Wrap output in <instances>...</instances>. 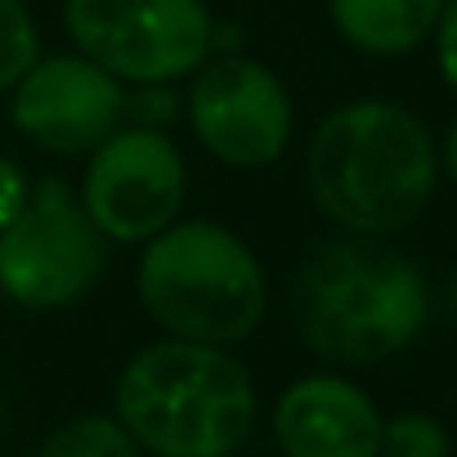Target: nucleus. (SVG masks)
Masks as SVG:
<instances>
[{"label":"nucleus","instance_id":"obj_1","mask_svg":"<svg viewBox=\"0 0 457 457\" xmlns=\"http://www.w3.org/2000/svg\"><path fill=\"white\" fill-rule=\"evenodd\" d=\"M305 175L328 220L377 238L412 224L430 206L439 153L430 130L408 108L359 99L323 117L305 153Z\"/></svg>","mask_w":457,"mask_h":457},{"label":"nucleus","instance_id":"obj_2","mask_svg":"<svg viewBox=\"0 0 457 457\" xmlns=\"http://www.w3.org/2000/svg\"><path fill=\"white\" fill-rule=\"evenodd\" d=\"M117 421L157 457H234L256 421L247 368L202 341H157L117 377Z\"/></svg>","mask_w":457,"mask_h":457},{"label":"nucleus","instance_id":"obj_3","mask_svg":"<svg viewBox=\"0 0 457 457\" xmlns=\"http://www.w3.org/2000/svg\"><path fill=\"white\" fill-rule=\"evenodd\" d=\"M135 292L162 332L202 345L247 341L270 305L256 252L211 220H175L148 238Z\"/></svg>","mask_w":457,"mask_h":457},{"label":"nucleus","instance_id":"obj_4","mask_svg":"<svg viewBox=\"0 0 457 457\" xmlns=\"http://www.w3.org/2000/svg\"><path fill=\"white\" fill-rule=\"evenodd\" d=\"M426 319V278L395 252L368 243H328L301 274L305 345L332 363H381L412 345Z\"/></svg>","mask_w":457,"mask_h":457},{"label":"nucleus","instance_id":"obj_5","mask_svg":"<svg viewBox=\"0 0 457 457\" xmlns=\"http://www.w3.org/2000/svg\"><path fill=\"white\" fill-rule=\"evenodd\" d=\"M108 238L59 175L32 184L23 211L0 228V292L23 310H63L95 292Z\"/></svg>","mask_w":457,"mask_h":457},{"label":"nucleus","instance_id":"obj_6","mask_svg":"<svg viewBox=\"0 0 457 457\" xmlns=\"http://www.w3.org/2000/svg\"><path fill=\"white\" fill-rule=\"evenodd\" d=\"M77 50L126 86H175L215 54V19L202 0H68Z\"/></svg>","mask_w":457,"mask_h":457},{"label":"nucleus","instance_id":"obj_7","mask_svg":"<svg viewBox=\"0 0 457 457\" xmlns=\"http://www.w3.org/2000/svg\"><path fill=\"white\" fill-rule=\"evenodd\" d=\"M184 157L157 126H117L86 166L81 206L108 243H148L184 206Z\"/></svg>","mask_w":457,"mask_h":457},{"label":"nucleus","instance_id":"obj_8","mask_svg":"<svg viewBox=\"0 0 457 457\" xmlns=\"http://www.w3.org/2000/svg\"><path fill=\"white\" fill-rule=\"evenodd\" d=\"M193 139L224 166H270L292 139V95L283 77L256 59L224 54L193 72L188 90Z\"/></svg>","mask_w":457,"mask_h":457},{"label":"nucleus","instance_id":"obj_9","mask_svg":"<svg viewBox=\"0 0 457 457\" xmlns=\"http://www.w3.org/2000/svg\"><path fill=\"white\" fill-rule=\"evenodd\" d=\"M130 90L86 54H54L37 59L10 99V121L23 130L32 144L81 157L95 153L121 121H126Z\"/></svg>","mask_w":457,"mask_h":457},{"label":"nucleus","instance_id":"obj_10","mask_svg":"<svg viewBox=\"0 0 457 457\" xmlns=\"http://www.w3.org/2000/svg\"><path fill=\"white\" fill-rule=\"evenodd\" d=\"M381 412L345 377H301L274 408V435L287 457H381Z\"/></svg>","mask_w":457,"mask_h":457},{"label":"nucleus","instance_id":"obj_11","mask_svg":"<svg viewBox=\"0 0 457 457\" xmlns=\"http://www.w3.org/2000/svg\"><path fill=\"white\" fill-rule=\"evenodd\" d=\"M337 32L363 54H408L417 50L444 10V0H328Z\"/></svg>","mask_w":457,"mask_h":457},{"label":"nucleus","instance_id":"obj_12","mask_svg":"<svg viewBox=\"0 0 457 457\" xmlns=\"http://www.w3.org/2000/svg\"><path fill=\"white\" fill-rule=\"evenodd\" d=\"M37 457H139V444L130 439V430L117 417L104 412H86L72 417L68 426H59Z\"/></svg>","mask_w":457,"mask_h":457},{"label":"nucleus","instance_id":"obj_13","mask_svg":"<svg viewBox=\"0 0 457 457\" xmlns=\"http://www.w3.org/2000/svg\"><path fill=\"white\" fill-rule=\"evenodd\" d=\"M41 59V32L23 0H0V95L14 90L19 77Z\"/></svg>","mask_w":457,"mask_h":457},{"label":"nucleus","instance_id":"obj_14","mask_svg":"<svg viewBox=\"0 0 457 457\" xmlns=\"http://www.w3.org/2000/svg\"><path fill=\"white\" fill-rule=\"evenodd\" d=\"M448 430L430 412H399L381 421V457H448Z\"/></svg>","mask_w":457,"mask_h":457},{"label":"nucleus","instance_id":"obj_15","mask_svg":"<svg viewBox=\"0 0 457 457\" xmlns=\"http://www.w3.org/2000/svg\"><path fill=\"white\" fill-rule=\"evenodd\" d=\"M435 63L439 77L448 81V90H457V0H444V10L435 19Z\"/></svg>","mask_w":457,"mask_h":457},{"label":"nucleus","instance_id":"obj_16","mask_svg":"<svg viewBox=\"0 0 457 457\" xmlns=\"http://www.w3.org/2000/svg\"><path fill=\"white\" fill-rule=\"evenodd\" d=\"M28 193H32V179H28V170H23L14 157H5V153H0V228H5V224H10V220L23 211Z\"/></svg>","mask_w":457,"mask_h":457},{"label":"nucleus","instance_id":"obj_17","mask_svg":"<svg viewBox=\"0 0 457 457\" xmlns=\"http://www.w3.org/2000/svg\"><path fill=\"white\" fill-rule=\"evenodd\" d=\"M444 170H448V179L457 184V117H453V126H448V135H444Z\"/></svg>","mask_w":457,"mask_h":457},{"label":"nucleus","instance_id":"obj_18","mask_svg":"<svg viewBox=\"0 0 457 457\" xmlns=\"http://www.w3.org/2000/svg\"><path fill=\"white\" fill-rule=\"evenodd\" d=\"M453 314H457V283H453Z\"/></svg>","mask_w":457,"mask_h":457}]
</instances>
